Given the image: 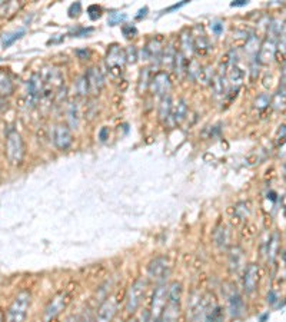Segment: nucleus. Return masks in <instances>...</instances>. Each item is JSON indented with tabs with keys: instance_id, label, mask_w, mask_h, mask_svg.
<instances>
[{
	"instance_id": "f03ea898",
	"label": "nucleus",
	"mask_w": 286,
	"mask_h": 322,
	"mask_svg": "<svg viewBox=\"0 0 286 322\" xmlns=\"http://www.w3.org/2000/svg\"><path fill=\"white\" fill-rule=\"evenodd\" d=\"M32 304V295L28 291H22L14 296L13 302L6 311L4 322H25L28 311Z\"/></svg>"
},
{
	"instance_id": "bb28decb",
	"label": "nucleus",
	"mask_w": 286,
	"mask_h": 322,
	"mask_svg": "<svg viewBox=\"0 0 286 322\" xmlns=\"http://www.w3.org/2000/svg\"><path fill=\"white\" fill-rule=\"evenodd\" d=\"M23 35H25V30H16V32H13V33L4 35V38H3V46L7 47V46L13 44V43L16 42L17 39H20Z\"/></svg>"
},
{
	"instance_id": "58836bf2",
	"label": "nucleus",
	"mask_w": 286,
	"mask_h": 322,
	"mask_svg": "<svg viewBox=\"0 0 286 322\" xmlns=\"http://www.w3.org/2000/svg\"><path fill=\"white\" fill-rule=\"evenodd\" d=\"M211 28H212V30H214V35H220L222 30H223V25H222L220 22H214V23L211 25Z\"/></svg>"
},
{
	"instance_id": "dca6fc26",
	"label": "nucleus",
	"mask_w": 286,
	"mask_h": 322,
	"mask_svg": "<svg viewBox=\"0 0 286 322\" xmlns=\"http://www.w3.org/2000/svg\"><path fill=\"white\" fill-rule=\"evenodd\" d=\"M186 113H187V106H186V102L183 99H180L173 108H172V119H173V123H180L183 119L186 118Z\"/></svg>"
},
{
	"instance_id": "a19ab883",
	"label": "nucleus",
	"mask_w": 286,
	"mask_h": 322,
	"mask_svg": "<svg viewBox=\"0 0 286 322\" xmlns=\"http://www.w3.org/2000/svg\"><path fill=\"white\" fill-rule=\"evenodd\" d=\"M245 4H248V1H245V0H239V1H233V3H232L233 7H235V6H245Z\"/></svg>"
},
{
	"instance_id": "9d476101",
	"label": "nucleus",
	"mask_w": 286,
	"mask_h": 322,
	"mask_svg": "<svg viewBox=\"0 0 286 322\" xmlns=\"http://www.w3.org/2000/svg\"><path fill=\"white\" fill-rule=\"evenodd\" d=\"M171 78L168 75V72H159L153 76V79L150 80V89L152 92L157 96H166L171 90Z\"/></svg>"
},
{
	"instance_id": "2f4dec72",
	"label": "nucleus",
	"mask_w": 286,
	"mask_h": 322,
	"mask_svg": "<svg viewBox=\"0 0 286 322\" xmlns=\"http://www.w3.org/2000/svg\"><path fill=\"white\" fill-rule=\"evenodd\" d=\"M214 234L220 235V239H216V241H214L216 245H219V246H226V242H228V231H226L225 228H220V229H217Z\"/></svg>"
},
{
	"instance_id": "20e7f679",
	"label": "nucleus",
	"mask_w": 286,
	"mask_h": 322,
	"mask_svg": "<svg viewBox=\"0 0 286 322\" xmlns=\"http://www.w3.org/2000/svg\"><path fill=\"white\" fill-rule=\"evenodd\" d=\"M146 285L147 283L144 280H138L129 286L128 294H126V311L129 314H133L142 304V299L144 298V292H146Z\"/></svg>"
},
{
	"instance_id": "6e6552de",
	"label": "nucleus",
	"mask_w": 286,
	"mask_h": 322,
	"mask_svg": "<svg viewBox=\"0 0 286 322\" xmlns=\"http://www.w3.org/2000/svg\"><path fill=\"white\" fill-rule=\"evenodd\" d=\"M107 68L113 76H120L123 73V68L126 63V55L119 46H112V49L107 53Z\"/></svg>"
},
{
	"instance_id": "c756f323",
	"label": "nucleus",
	"mask_w": 286,
	"mask_h": 322,
	"mask_svg": "<svg viewBox=\"0 0 286 322\" xmlns=\"http://www.w3.org/2000/svg\"><path fill=\"white\" fill-rule=\"evenodd\" d=\"M126 19V14L125 13H119V12H112L109 14V25L110 26H116L119 25L120 22H123Z\"/></svg>"
},
{
	"instance_id": "f704fd0d",
	"label": "nucleus",
	"mask_w": 286,
	"mask_h": 322,
	"mask_svg": "<svg viewBox=\"0 0 286 322\" xmlns=\"http://www.w3.org/2000/svg\"><path fill=\"white\" fill-rule=\"evenodd\" d=\"M257 44L259 42L256 40V38H249L246 42V50L249 53H257Z\"/></svg>"
},
{
	"instance_id": "cd10ccee",
	"label": "nucleus",
	"mask_w": 286,
	"mask_h": 322,
	"mask_svg": "<svg viewBox=\"0 0 286 322\" xmlns=\"http://www.w3.org/2000/svg\"><path fill=\"white\" fill-rule=\"evenodd\" d=\"M175 56H176V52L173 50V47H172V46L166 47V50H165V55H163V59H162L163 65H165L166 68H169V69H171L172 66H173V63H175Z\"/></svg>"
},
{
	"instance_id": "79ce46f5",
	"label": "nucleus",
	"mask_w": 286,
	"mask_h": 322,
	"mask_svg": "<svg viewBox=\"0 0 286 322\" xmlns=\"http://www.w3.org/2000/svg\"><path fill=\"white\" fill-rule=\"evenodd\" d=\"M0 322H4V317H3V314H1V311H0Z\"/></svg>"
},
{
	"instance_id": "f257e3e1",
	"label": "nucleus",
	"mask_w": 286,
	"mask_h": 322,
	"mask_svg": "<svg viewBox=\"0 0 286 322\" xmlns=\"http://www.w3.org/2000/svg\"><path fill=\"white\" fill-rule=\"evenodd\" d=\"M180 299H182V285L179 282H172L168 286V301L163 308L160 322H178L180 315Z\"/></svg>"
},
{
	"instance_id": "9b49d317",
	"label": "nucleus",
	"mask_w": 286,
	"mask_h": 322,
	"mask_svg": "<svg viewBox=\"0 0 286 322\" xmlns=\"http://www.w3.org/2000/svg\"><path fill=\"white\" fill-rule=\"evenodd\" d=\"M117 311V296H109L102 304L96 314V322H110Z\"/></svg>"
},
{
	"instance_id": "f3484780",
	"label": "nucleus",
	"mask_w": 286,
	"mask_h": 322,
	"mask_svg": "<svg viewBox=\"0 0 286 322\" xmlns=\"http://www.w3.org/2000/svg\"><path fill=\"white\" fill-rule=\"evenodd\" d=\"M172 99L169 95L163 96L162 102H160V108H159V116L162 119V122H166L172 115Z\"/></svg>"
},
{
	"instance_id": "72a5a7b5",
	"label": "nucleus",
	"mask_w": 286,
	"mask_h": 322,
	"mask_svg": "<svg viewBox=\"0 0 286 322\" xmlns=\"http://www.w3.org/2000/svg\"><path fill=\"white\" fill-rule=\"evenodd\" d=\"M125 55H126V62H132L135 63L136 59H138V50L135 46H129L128 49L125 50Z\"/></svg>"
},
{
	"instance_id": "393cba45",
	"label": "nucleus",
	"mask_w": 286,
	"mask_h": 322,
	"mask_svg": "<svg viewBox=\"0 0 286 322\" xmlns=\"http://www.w3.org/2000/svg\"><path fill=\"white\" fill-rule=\"evenodd\" d=\"M180 40H182V47H183L186 55H192L193 50H195V43L192 40L190 35H189V33H183L182 38H180Z\"/></svg>"
},
{
	"instance_id": "b1692460",
	"label": "nucleus",
	"mask_w": 286,
	"mask_h": 322,
	"mask_svg": "<svg viewBox=\"0 0 286 322\" xmlns=\"http://www.w3.org/2000/svg\"><path fill=\"white\" fill-rule=\"evenodd\" d=\"M69 122L74 129L79 126V119H80V112H79V108H77V103H72L69 106Z\"/></svg>"
},
{
	"instance_id": "423d86ee",
	"label": "nucleus",
	"mask_w": 286,
	"mask_h": 322,
	"mask_svg": "<svg viewBox=\"0 0 286 322\" xmlns=\"http://www.w3.org/2000/svg\"><path fill=\"white\" fill-rule=\"evenodd\" d=\"M168 275H169V262L166 258H156L153 259L149 268H147V277L152 281H155L157 283L163 285L162 282L168 280Z\"/></svg>"
},
{
	"instance_id": "c85d7f7f",
	"label": "nucleus",
	"mask_w": 286,
	"mask_h": 322,
	"mask_svg": "<svg viewBox=\"0 0 286 322\" xmlns=\"http://www.w3.org/2000/svg\"><path fill=\"white\" fill-rule=\"evenodd\" d=\"M286 105V92L282 89V90H279L276 95H275V98H273V108L275 109H284Z\"/></svg>"
},
{
	"instance_id": "2eb2a0df",
	"label": "nucleus",
	"mask_w": 286,
	"mask_h": 322,
	"mask_svg": "<svg viewBox=\"0 0 286 322\" xmlns=\"http://www.w3.org/2000/svg\"><path fill=\"white\" fill-rule=\"evenodd\" d=\"M228 308L230 315L235 317V318L242 315L243 309H245V304H243L242 296H241L239 292H236V291L230 292V295L228 296Z\"/></svg>"
},
{
	"instance_id": "4c0bfd02",
	"label": "nucleus",
	"mask_w": 286,
	"mask_h": 322,
	"mask_svg": "<svg viewBox=\"0 0 286 322\" xmlns=\"http://www.w3.org/2000/svg\"><path fill=\"white\" fill-rule=\"evenodd\" d=\"M80 12H82V4L80 3H73L71 7H69V16L71 17H77L79 14H80Z\"/></svg>"
},
{
	"instance_id": "7ed1b4c3",
	"label": "nucleus",
	"mask_w": 286,
	"mask_h": 322,
	"mask_svg": "<svg viewBox=\"0 0 286 322\" xmlns=\"http://www.w3.org/2000/svg\"><path fill=\"white\" fill-rule=\"evenodd\" d=\"M6 156L12 165H19L25 156V143L19 132L10 130L6 136Z\"/></svg>"
},
{
	"instance_id": "473e14b6",
	"label": "nucleus",
	"mask_w": 286,
	"mask_h": 322,
	"mask_svg": "<svg viewBox=\"0 0 286 322\" xmlns=\"http://www.w3.org/2000/svg\"><path fill=\"white\" fill-rule=\"evenodd\" d=\"M269 102H271V99L268 95H260V96H257V99L255 100V106H256L257 109H265L268 105H269Z\"/></svg>"
},
{
	"instance_id": "aec40b11",
	"label": "nucleus",
	"mask_w": 286,
	"mask_h": 322,
	"mask_svg": "<svg viewBox=\"0 0 286 322\" xmlns=\"http://www.w3.org/2000/svg\"><path fill=\"white\" fill-rule=\"evenodd\" d=\"M12 92H13V84H12L10 78L6 73L0 72V95L6 96V95H10Z\"/></svg>"
},
{
	"instance_id": "c9c22d12",
	"label": "nucleus",
	"mask_w": 286,
	"mask_h": 322,
	"mask_svg": "<svg viewBox=\"0 0 286 322\" xmlns=\"http://www.w3.org/2000/svg\"><path fill=\"white\" fill-rule=\"evenodd\" d=\"M278 46L282 50V53H286V23L282 26V32H281V38H279Z\"/></svg>"
},
{
	"instance_id": "e433bc0d",
	"label": "nucleus",
	"mask_w": 286,
	"mask_h": 322,
	"mask_svg": "<svg viewBox=\"0 0 286 322\" xmlns=\"http://www.w3.org/2000/svg\"><path fill=\"white\" fill-rule=\"evenodd\" d=\"M122 32H123L125 38H128V39H130V38H135V36H136V33H138L136 28H135V26H132V25H126V26H123Z\"/></svg>"
},
{
	"instance_id": "f8f14e48",
	"label": "nucleus",
	"mask_w": 286,
	"mask_h": 322,
	"mask_svg": "<svg viewBox=\"0 0 286 322\" xmlns=\"http://www.w3.org/2000/svg\"><path fill=\"white\" fill-rule=\"evenodd\" d=\"M72 132L66 125H56L53 127V143L57 149L65 151L72 145Z\"/></svg>"
},
{
	"instance_id": "6ab92c4d",
	"label": "nucleus",
	"mask_w": 286,
	"mask_h": 322,
	"mask_svg": "<svg viewBox=\"0 0 286 322\" xmlns=\"http://www.w3.org/2000/svg\"><path fill=\"white\" fill-rule=\"evenodd\" d=\"M243 76H245V73H243V70L239 68V66H236V65H233L230 70H229V75H228V79L230 83L233 84V86H236V87H239L243 82Z\"/></svg>"
},
{
	"instance_id": "4468645a",
	"label": "nucleus",
	"mask_w": 286,
	"mask_h": 322,
	"mask_svg": "<svg viewBox=\"0 0 286 322\" xmlns=\"http://www.w3.org/2000/svg\"><path fill=\"white\" fill-rule=\"evenodd\" d=\"M85 78L86 80H87L89 92H92V93H98V92H100V89L103 87V76H102L99 69L90 68V69L86 72Z\"/></svg>"
},
{
	"instance_id": "1a4fd4ad",
	"label": "nucleus",
	"mask_w": 286,
	"mask_h": 322,
	"mask_svg": "<svg viewBox=\"0 0 286 322\" xmlns=\"http://www.w3.org/2000/svg\"><path fill=\"white\" fill-rule=\"evenodd\" d=\"M44 92V84L40 73L32 75V78L28 80V106H35L37 102L43 98Z\"/></svg>"
},
{
	"instance_id": "5701e85b",
	"label": "nucleus",
	"mask_w": 286,
	"mask_h": 322,
	"mask_svg": "<svg viewBox=\"0 0 286 322\" xmlns=\"http://www.w3.org/2000/svg\"><path fill=\"white\" fill-rule=\"evenodd\" d=\"M173 66H175V70H176L178 76H182V73H183L185 70H187V62H186L183 53H178V52H176Z\"/></svg>"
},
{
	"instance_id": "ea45409f",
	"label": "nucleus",
	"mask_w": 286,
	"mask_h": 322,
	"mask_svg": "<svg viewBox=\"0 0 286 322\" xmlns=\"http://www.w3.org/2000/svg\"><path fill=\"white\" fill-rule=\"evenodd\" d=\"M106 133H107V129L103 127V129L100 130V140H106Z\"/></svg>"
},
{
	"instance_id": "a878e982",
	"label": "nucleus",
	"mask_w": 286,
	"mask_h": 322,
	"mask_svg": "<svg viewBox=\"0 0 286 322\" xmlns=\"http://www.w3.org/2000/svg\"><path fill=\"white\" fill-rule=\"evenodd\" d=\"M278 246H279V235H278V234H273L271 242H269V248H268V256H269L271 262H273V259H275V256H276Z\"/></svg>"
},
{
	"instance_id": "0eeeda50",
	"label": "nucleus",
	"mask_w": 286,
	"mask_h": 322,
	"mask_svg": "<svg viewBox=\"0 0 286 322\" xmlns=\"http://www.w3.org/2000/svg\"><path fill=\"white\" fill-rule=\"evenodd\" d=\"M166 301H168V286L166 285H159L155 289L153 298H152V309H150L152 322L160 321V317H162L163 308L166 305Z\"/></svg>"
},
{
	"instance_id": "412c9836",
	"label": "nucleus",
	"mask_w": 286,
	"mask_h": 322,
	"mask_svg": "<svg viewBox=\"0 0 286 322\" xmlns=\"http://www.w3.org/2000/svg\"><path fill=\"white\" fill-rule=\"evenodd\" d=\"M212 84H214V93L217 96H223L225 92H226V82H225V76L223 75H216L212 80Z\"/></svg>"
},
{
	"instance_id": "7c9ffc66",
	"label": "nucleus",
	"mask_w": 286,
	"mask_h": 322,
	"mask_svg": "<svg viewBox=\"0 0 286 322\" xmlns=\"http://www.w3.org/2000/svg\"><path fill=\"white\" fill-rule=\"evenodd\" d=\"M76 89H77L79 95H86L89 92V86H87V80H86L85 76L79 78V80L76 82Z\"/></svg>"
},
{
	"instance_id": "ddd939ff",
	"label": "nucleus",
	"mask_w": 286,
	"mask_h": 322,
	"mask_svg": "<svg viewBox=\"0 0 286 322\" xmlns=\"http://www.w3.org/2000/svg\"><path fill=\"white\" fill-rule=\"evenodd\" d=\"M259 282V268L255 264L246 266L243 274V288L246 294H253L257 288Z\"/></svg>"
},
{
	"instance_id": "4be33fe9",
	"label": "nucleus",
	"mask_w": 286,
	"mask_h": 322,
	"mask_svg": "<svg viewBox=\"0 0 286 322\" xmlns=\"http://www.w3.org/2000/svg\"><path fill=\"white\" fill-rule=\"evenodd\" d=\"M205 321L206 322H222L223 321V311L220 307H212L209 308L206 317H205Z\"/></svg>"
},
{
	"instance_id": "39448f33",
	"label": "nucleus",
	"mask_w": 286,
	"mask_h": 322,
	"mask_svg": "<svg viewBox=\"0 0 286 322\" xmlns=\"http://www.w3.org/2000/svg\"><path fill=\"white\" fill-rule=\"evenodd\" d=\"M69 301H71V296H69V294H68L66 291H62V292L55 295V296L52 298V301L47 304L46 309H44V314H43V320H44V322L53 321L57 315H60L62 311L68 307Z\"/></svg>"
},
{
	"instance_id": "a211bd4d",
	"label": "nucleus",
	"mask_w": 286,
	"mask_h": 322,
	"mask_svg": "<svg viewBox=\"0 0 286 322\" xmlns=\"http://www.w3.org/2000/svg\"><path fill=\"white\" fill-rule=\"evenodd\" d=\"M242 251H241L239 248H233L230 255H229V268H230V271H232V272H236V271L241 268V265H242Z\"/></svg>"
}]
</instances>
